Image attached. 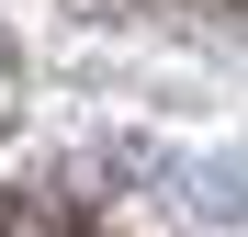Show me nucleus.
<instances>
[{"label":"nucleus","mask_w":248,"mask_h":237,"mask_svg":"<svg viewBox=\"0 0 248 237\" xmlns=\"http://www.w3.org/2000/svg\"><path fill=\"white\" fill-rule=\"evenodd\" d=\"M0 237H79L57 204H34V192H12V204H0Z\"/></svg>","instance_id":"nucleus-1"}]
</instances>
